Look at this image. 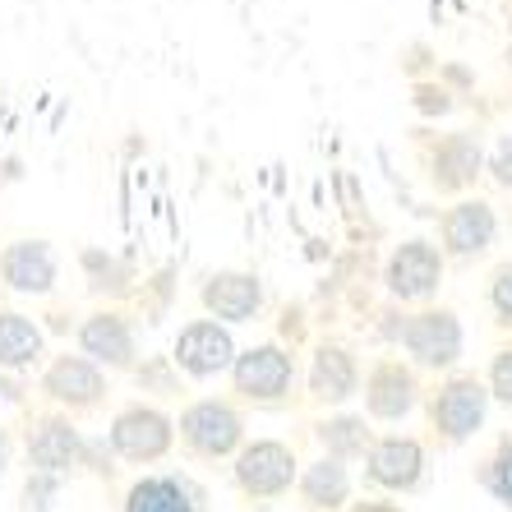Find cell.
I'll use <instances>...</instances> for the list:
<instances>
[{
	"label": "cell",
	"mask_w": 512,
	"mask_h": 512,
	"mask_svg": "<svg viewBox=\"0 0 512 512\" xmlns=\"http://www.w3.org/2000/svg\"><path fill=\"white\" fill-rule=\"evenodd\" d=\"M370 480L379 489H393V494H406L425 480V448L416 439H402V434H388L370 448Z\"/></svg>",
	"instance_id": "8"
},
{
	"label": "cell",
	"mask_w": 512,
	"mask_h": 512,
	"mask_svg": "<svg viewBox=\"0 0 512 512\" xmlns=\"http://www.w3.org/2000/svg\"><path fill=\"white\" fill-rule=\"evenodd\" d=\"M489 397H499L503 406H512V346H503L494 365H489Z\"/></svg>",
	"instance_id": "25"
},
{
	"label": "cell",
	"mask_w": 512,
	"mask_h": 512,
	"mask_svg": "<svg viewBox=\"0 0 512 512\" xmlns=\"http://www.w3.org/2000/svg\"><path fill=\"white\" fill-rule=\"evenodd\" d=\"M236 388L254 402H277L291 388V356L282 346H254L236 360Z\"/></svg>",
	"instance_id": "11"
},
{
	"label": "cell",
	"mask_w": 512,
	"mask_h": 512,
	"mask_svg": "<svg viewBox=\"0 0 512 512\" xmlns=\"http://www.w3.org/2000/svg\"><path fill=\"white\" fill-rule=\"evenodd\" d=\"M485 416H489V383H480L476 374H453L429 397V425L439 429V439L448 443H466L485 425Z\"/></svg>",
	"instance_id": "1"
},
{
	"label": "cell",
	"mask_w": 512,
	"mask_h": 512,
	"mask_svg": "<svg viewBox=\"0 0 512 512\" xmlns=\"http://www.w3.org/2000/svg\"><path fill=\"white\" fill-rule=\"evenodd\" d=\"M351 512H402V508H393V503H360V508H351Z\"/></svg>",
	"instance_id": "28"
},
{
	"label": "cell",
	"mask_w": 512,
	"mask_h": 512,
	"mask_svg": "<svg viewBox=\"0 0 512 512\" xmlns=\"http://www.w3.org/2000/svg\"><path fill=\"white\" fill-rule=\"evenodd\" d=\"M42 351V333L19 314H0V365H28Z\"/></svg>",
	"instance_id": "22"
},
{
	"label": "cell",
	"mask_w": 512,
	"mask_h": 512,
	"mask_svg": "<svg viewBox=\"0 0 512 512\" xmlns=\"http://www.w3.org/2000/svg\"><path fill=\"white\" fill-rule=\"evenodd\" d=\"M84 351L97 360H107V365H130V356H134L130 328L116 314H97V319L84 323Z\"/></svg>",
	"instance_id": "20"
},
{
	"label": "cell",
	"mask_w": 512,
	"mask_h": 512,
	"mask_svg": "<svg viewBox=\"0 0 512 512\" xmlns=\"http://www.w3.org/2000/svg\"><path fill=\"white\" fill-rule=\"evenodd\" d=\"M291 480H296V457H291L286 443L263 439L236 457V485L254 499H277V494L291 489Z\"/></svg>",
	"instance_id": "4"
},
{
	"label": "cell",
	"mask_w": 512,
	"mask_h": 512,
	"mask_svg": "<svg viewBox=\"0 0 512 512\" xmlns=\"http://www.w3.org/2000/svg\"><path fill=\"white\" fill-rule=\"evenodd\" d=\"M489 176H494V185H503V190H512V134H503L499 143H494V153L485 157Z\"/></svg>",
	"instance_id": "26"
},
{
	"label": "cell",
	"mask_w": 512,
	"mask_h": 512,
	"mask_svg": "<svg viewBox=\"0 0 512 512\" xmlns=\"http://www.w3.org/2000/svg\"><path fill=\"white\" fill-rule=\"evenodd\" d=\"M5 393H10V388H5V383H0V397H5Z\"/></svg>",
	"instance_id": "29"
},
{
	"label": "cell",
	"mask_w": 512,
	"mask_h": 512,
	"mask_svg": "<svg viewBox=\"0 0 512 512\" xmlns=\"http://www.w3.org/2000/svg\"><path fill=\"white\" fill-rule=\"evenodd\" d=\"M240 416L222 402H199L180 416V434L199 457H227L240 443Z\"/></svg>",
	"instance_id": "7"
},
{
	"label": "cell",
	"mask_w": 512,
	"mask_h": 512,
	"mask_svg": "<svg viewBox=\"0 0 512 512\" xmlns=\"http://www.w3.org/2000/svg\"><path fill=\"white\" fill-rule=\"evenodd\" d=\"M231 356H236V346H231L227 328H217V323H190V328L180 333V342H176L180 370L199 374V379H208V374H217V370H227Z\"/></svg>",
	"instance_id": "12"
},
{
	"label": "cell",
	"mask_w": 512,
	"mask_h": 512,
	"mask_svg": "<svg viewBox=\"0 0 512 512\" xmlns=\"http://www.w3.org/2000/svg\"><path fill=\"white\" fill-rule=\"evenodd\" d=\"M111 448L130 462H157L171 448V420L162 411H148V406H130L111 425Z\"/></svg>",
	"instance_id": "6"
},
{
	"label": "cell",
	"mask_w": 512,
	"mask_h": 512,
	"mask_svg": "<svg viewBox=\"0 0 512 512\" xmlns=\"http://www.w3.org/2000/svg\"><path fill=\"white\" fill-rule=\"evenodd\" d=\"M439 231H443V250L453 259H476V254H485L494 245L499 217H494V208L485 199H462L443 213Z\"/></svg>",
	"instance_id": "5"
},
{
	"label": "cell",
	"mask_w": 512,
	"mask_h": 512,
	"mask_svg": "<svg viewBox=\"0 0 512 512\" xmlns=\"http://www.w3.org/2000/svg\"><path fill=\"white\" fill-rule=\"evenodd\" d=\"M489 305H494L499 323L512 328V259H503L499 268H494V277H489Z\"/></svg>",
	"instance_id": "24"
},
{
	"label": "cell",
	"mask_w": 512,
	"mask_h": 512,
	"mask_svg": "<svg viewBox=\"0 0 512 512\" xmlns=\"http://www.w3.org/2000/svg\"><path fill=\"white\" fill-rule=\"evenodd\" d=\"M383 282H388V291L397 300H429L443 282V254L429 240H406V245L393 250V259H388Z\"/></svg>",
	"instance_id": "3"
},
{
	"label": "cell",
	"mask_w": 512,
	"mask_h": 512,
	"mask_svg": "<svg viewBox=\"0 0 512 512\" xmlns=\"http://www.w3.org/2000/svg\"><path fill=\"white\" fill-rule=\"evenodd\" d=\"M5 282L19 286V291H47L56 282V259H51L47 245L37 240H19L5 254Z\"/></svg>",
	"instance_id": "18"
},
{
	"label": "cell",
	"mask_w": 512,
	"mask_h": 512,
	"mask_svg": "<svg viewBox=\"0 0 512 512\" xmlns=\"http://www.w3.org/2000/svg\"><path fill=\"white\" fill-rule=\"evenodd\" d=\"M47 393L70 406H93L97 397H102V374H97L88 360L65 356L47 370Z\"/></svg>",
	"instance_id": "17"
},
{
	"label": "cell",
	"mask_w": 512,
	"mask_h": 512,
	"mask_svg": "<svg viewBox=\"0 0 512 512\" xmlns=\"http://www.w3.org/2000/svg\"><path fill=\"white\" fill-rule=\"evenodd\" d=\"M416 107L425 111V116H443V111L453 107V97L443 93L439 84H420V88H416Z\"/></svg>",
	"instance_id": "27"
},
{
	"label": "cell",
	"mask_w": 512,
	"mask_h": 512,
	"mask_svg": "<svg viewBox=\"0 0 512 512\" xmlns=\"http://www.w3.org/2000/svg\"><path fill=\"white\" fill-rule=\"evenodd\" d=\"M28 457H33L37 471L60 476V471L79 466V457H84V443H79L74 425H65V420H42V425L33 429V439H28Z\"/></svg>",
	"instance_id": "13"
},
{
	"label": "cell",
	"mask_w": 512,
	"mask_h": 512,
	"mask_svg": "<svg viewBox=\"0 0 512 512\" xmlns=\"http://www.w3.org/2000/svg\"><path fill=\"white\" fill-rule=\"evenodd\" d=\"M314 434H319V443L328 448V457H333V462H346V457H360L365 448H374V443H370V429H365V416L323 420Z\"/></svg>",
	"instance_id": "21"
},
{
	"label": "cell",
	"mask_w": 512,
	"mask_h": 512,
	"mask_svg": "<svg viewBox=\"0 0 512 512\" xmlns=\"http://www.w3.org/2000/svg\"><path fill=\"white\" fill-rule=\"evenodd\" d=\"M416 402H420V383L402 360H379V365L370 370L365 406H370L374 420H402V416L416 411Z\"/></svg>",
	"instance_id": "10"
},
{
	"label": "cell",
	"mask_w": 512,
	"mask_h": 512,
	"mask_svg": "<svg viewBox=\"0 0 512 512\" xmlns=\"http://www.w3.org/2000/svg\"><path fill=\"white\" fill-rule=\"evenodd\" d=\"M125 512H199V494L176 476H148L130 489Z\"/></svg>",
	"instance_id": "16"
},
{
	"label": "cell",
	"mask_w": 512,
	"mask_h": 512,
	"mask_svg": "<svg viewBox=\"0 0 512 512\" xmlns=\"http://www.w3.org/2000/svg\"><path fill=\"white\" fill-rule=\"evenodd\" d=\"M356 360L346 346H319V356H314V370H310V397L314 402H346V397L356 393Z\"/></svg>",
	"instance_id": "14"
},
{
	"label": "cell",
	"mask_w": 512,
	"mask_h": 512,
	"mask_svg": "<svg viewBox=\"0 0 512 512\" xmlns=\"http://www.w3.org/2000/svg\"><path fill=\"white\" fill-rule=\"evenodd\" d=\"M259 300H263L259 282L245 277V273H222V277H213V282L203 286V305H208L217 319H231V323L250 319V314L259 310Z\"/></svg>",
	"instance_id": "15"
},
{
	"label": "cell",
	"mask_w": 512,
	"mask_h": 512,
	"mask_svg": "<svg viewBox=\"0 0 512 512\" xmlns=\"http://www.w3.org/2000/svg\"><path fill=\"white\" fill-rule=\"evenodd\" d=\"M485 489L494 494V503H503V508L512 512V439L499 443V453L485 462Z\"/></svg>",
	"instance_id": "23"
},
{
	"label": "cell",
	"mask_w": 512,
	"mask_h": 512,
	"mask_svg": "<svg viewBox=\"0 0 512 512\" xmlns=\"http://www.w3.org/2000/svg\"><path fill=\"white\" fill-rule=\"evenodd\" d=\"M300 494L310 508H342L351 499V476H346V466L333 462V457H323L314 462L305 476H300Z\"/></svg>",
	"instance_id": "19"
},
{
	"label": "cell",
	"mask_w": 512,
	"mask_h": 512,
	"mask_svg": "<svg viewBox=\"0 0 512 512\" xmlns=\"http://www.w3.org/2000/svg\"><path fill=\"white\" fill-rule=\"evenodd\" d=\"M402 346L406 356L416 360L420 370H453L462 360V323H457L453 310H425V314H411L402 323Z\"/></svg>",
	"instance_id": "2"
},
{
	"label": "cell",
	"mask_w": 512,
	"mask_h": 512,
	"mask_svg": "<svg viewBox=\"0 0 512 512\" xmlns=\"http://www.w3.org/2000/svg\"><path fill=\"white\" fill-rule=\"evenodd\" d=\"M480 171H485V143L466 130L439 139V148L429 153V180H434L443 194H457V190H466V185H476Z\"/></svg>",
	"instance_id": "9"
}]
</instances>
